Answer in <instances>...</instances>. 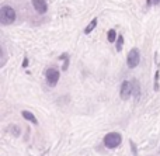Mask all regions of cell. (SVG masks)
<instances>
[{
	"instance_id": "cell-14",
	"label": "cell",
	"mask_w": 160,
	"mask_h": 156,
	"mask_svg": "<svg viewBox=\"0 0 160 156\" xmlns=\"http://www.w3.org/2000/svg\"><path fill=\"white\" fill-rule=\"evenodd\" d=\"M129 143H131V148H132L133 155H135V156H138V153H136V146H135V143H133V141H129Z\"/></svg>"
},
{
	"instance_id": "cell-10",
	"label": "cell",
	"mask_w": 160,
	"mask_h": 156,
	"mask_svg": "<svg viewBox=\"0 0 160 156\" xmlns=\"http://www.w3.org/2000/svg\"><path fill=\"white\" fill-rule=\"evenodd\" d=\"M115 38H117V31L115 30H110L107 34V39L108 42H115Z\"/></svg>"
},
{
	"instance_id": "cell-2",
	"label": "cell",
	"mask_w": 160,
	"mask_h": 156,
	"mask_svg": "<svg viewBox=\"0 0 160 156\" xmlns=\"http://www.w3.org/2000/svg\"><path fill=\"white\" fill-rule=\"evenodd\" d=\"M122 142V137L118 132H110L104 137V145L108 149H115L119 146V143Z\"/></svg>"
},
{
	"instance_id": "cell-15",
	"label": "cell",
	"mask_w": 160,
	"mask_h": 156,
	"mask_svg": "<svg viewBox=\"0 0 160 156\" xmlns=\"http://www.w3.org/2000/svg\"><path fill=\"white\" fill-rule=\"evenodd\" d=\"M160 3V0H148V6H150V4H159Z\"/></svg>"
},
{
	"instance_id": "cell-1",
	"label": "cell",
	"mask_w": 160,
	"mask_h": 156,
	"mask_svg": "<svg viewBox=\"0 0 160 156\" xmlns=\"http://www.w3.org/2000/svg\"><path fill=\"white\" fill-rule=\"evenodd\" d=\"M16 20V11L11 6H3L0 8V23L3 25L11 24V23Z\"/></svg>"
},
{
	"instance_id": "cell-8",
	"label": "cell",
	"mask_w": 160,
	"mask_h": 156,
	"mask_svg": "<svg viewBox=\"0 0 160 156\" xmlns=\"http://www.w3.org/2000/svg\"><path fill=\"white\" fill-rule=\"evenodd\" d=\"M21 115H22V117H24L27 121H30V123L35 124V125L38 124V121H37V117H35L34 114H31L30 111H22V113H21Z\"/></svg>"
},
{
	"instance_id": "cell-9",
	"label": "cell",
	"mask_w": 160,
	"mask_h": 156,
	"mask_svg": "<svg viewBox=\"0 0 160 156\" xmlns=\"http://www.w3.org/2000/svg\"><path fill=\"white\" fill-rule=\"evenodd\" d=\"M96 25H97V18H93V20H91L90 24H88L87 27L84 28V34H90L91 31H93L94 28H96Z\"/></svg>"
},
{
	"instance_id": "cell-3",
	"label": "cell",
	"mask_w": 160,
	"mask_h": 156,
	"mask_svg": "<svg viewBox=\"0 0 160 156\" xmlns=\"http://www.w3.org/2000/svg\"><path fill=\"white\" fill-rule=\"evenodd\" d=\"M139 62H141V53H139V49L138 48H133V49H131L129 53H128V58H127L128 68L133 69V68H136L139 65Z\"/></svg>"
},
{
	"instance_id": "cell-11",
	"label": "cell",
	"mask_w": 160,
	"mask_h": 156,
	"mask_svg": "<svg viewBox=\"0 0 160 156\" xmlns=\"http://www.w3.org/2000/svg\"><path fill=\"white\" fill-rule=\"evenodd\" d=\"M8 131H10V134H13L14 137H18L20 135V128L17 125H10L8 127Z\"/></svg>"
},
{
	"instance_id": "cell-16",
	"label": "cell",
	"mask_w": 160,
	"mask_h": 156,
	"mask_svg": "<svg viewBox=\"0 0 160 156\" xmlns=\"http://www.w3.org/2000/svg\"><path fill=\"white\" fill-rule=\"evenodd\" d=\"M27 63H28V59H27V58H25V59H24V62H22V66H24V68H25V66H27Z\"/></svg>"
},
{
	"instance_id": "cell-6",
	"label": "cell",
	"mask_w": 160,
	"mask_h": 156,
	"mask_svg": "<svg viewBox=\"0 0 160 156\" xmlns=\"http://www.w3.org/2000/svg\"><path fill=\"white\" fill-rule=\"evenodd\" d=\"M31 2H32L34 8H35L39 14H44L45 11H47L48 6H47V2H45V0H31Z\"/></svg>"
},
{
	"instance_id": "cell-4",
	"label": "cell",
	"mask_w": 160,
	"mask_h": 156,
	"mask_svg": "<svg viewBox=\"0 0 160 156\" xmlns=\"http://www.w3.org/2000/svg\"><path fill=\"white\" fill-rule=\"evenodd\" d=\"M45 78H47V82L49 83V86H55L59 80V72L53 68H49V69L45 72Z\"/></svg>"
},
{
	"instance_id": "cell-13",
	"label": "cell",
	"mask_w": 160,
	"mask_h": 156,
	"mask_svg": "<svg viewBox=\"0 0 160 156\" xmlns=\"http://www.w3.org/2000/svg\"><path fill=\"white\" fill-rule=\"evenodd\" d=\"M155 90L156 92L159 90V70H156V75H155Z\"/></svg>"
},
{
	"instance_id": "cell-12",
	"label": "cell",
	"mask_w": 160,
	"mask_h": 156,
	"mask_svg": "<svg viewBox=\"0 0 160 156\" xmlns=\"http://www.w3.org/2000/svg\"><path fill=\"white\" fill-rule=\"evenodd\" d=\"M122 45H124V37L119 35L118 38H117V51H118V52L122 49Z\"/></svg>"
},
{
	"instance_id": "cell-7",
	"label": "cell",
	"mask_w": 160,
	"mask_h": 156,
	"mask_svg": "<svg viewBox=\"0 0 160 156\" xmlns=\"http://www.w3.org/2000/svg\"><path fill=\"white\" fill-rule=\"evenodd\" d=\"M132 94L135 96L136 100L141 97V86H139V82L138 80H133L132 82Z\"/></svg>"
},
{
	"instance_id": "cell-5",
	"label": "cell",
	"mask_w": 160,
	"mask_h": 156,
	"mask_svg": "<svg viewBox=\"0 0 160 156\" xmlns=\"http://www.w3.org/2000/svg\"><path fill=\"white\" fill-rule=\"evenodd\" d=\"M131 94H132V82H128V80L122 82L121 90H119V96H121V98L127 100Z\"/></svg>"
}]
</instances>
